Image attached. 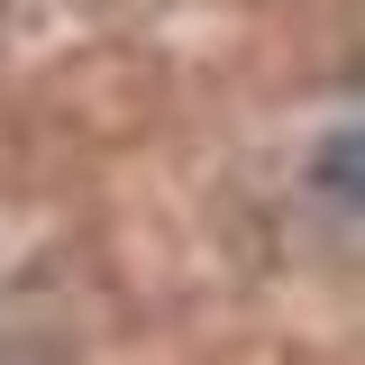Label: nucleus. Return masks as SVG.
Returning a JSON list of instances; mask_svg holds the SVG:
<instances>
[{
  "label": "nucleus",
  "mask_w": 365,
  "mask_h": 365,
  "mask_svg": "<svg viewBox=\"0 0 365 365\" xmlns=\"http://www.w3.org/2000/svg\"><path fill=\"white\" fill-rule=\"evenodd\" d=\"M311 192H319V201H338V210H365V128H338V137L311 155Z\"/></svg>",
  "instance_id": "f257e3e1"
}]
</instances>
